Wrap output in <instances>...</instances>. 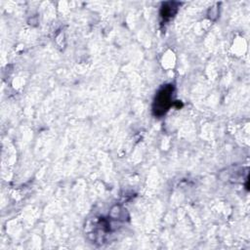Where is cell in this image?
Returning a JSON list of instances; mask_svg holds the SVG:
<instances>
[{
  "instance_id": "cell-1",
  "label": "cell",
  "mask_w": 250,
  "mask_h": 250,
  "mask_svg": "<svg viewBox=\"0 0 250 250\" xmlns=\"http://www.w3.org/2000/svg\"><path fill=\"white\" fill-rule=\"evenodd\" d=\"M173 92L174 86L172 84H167L163 86L157 92L152 104V112L155 116L160 117L168 111V109L172 105Z\"/></svg>"
},
{
  "instance_id": "cell-2",
  "label": "cell",
  "mask_w": 250,
  "mask_h": 250,
  "mask_svg": "<svg viewBox=\"0 0 250 250\" xmlns=\"http://www.w3.org/2000/svg\"><path fill=\"white\" fill-rule=\"evenodd\" d=\"M177 11V6H176V3L174 2H167L165 3L163 6H162V9H161V17L164 19V20H168L170 18H172L175 13Z\"/></svg>"
}]
</instances>
